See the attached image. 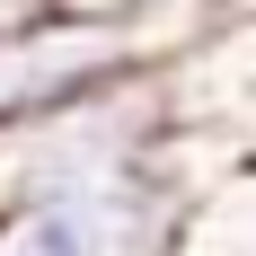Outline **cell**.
Masks as SVG:
<instances>
[{
    "label": "cell",
    "instance_id": "6da1fadb",
    "mask_svg": "<svg viewBox=\"0 0 256 256\" xmlns=\"http://www.w3.org/2000/svg\"><path fill=\"white\" fill-rule=\"evenodd\" d=\"M194 26H204V9H194ZM194 26H168V9H132V0L0 9V124L62 115L80 98H106V88L168 71L194 44Z\"/></svg>",
    "mask_w": 256,
    "mask_h": 256
},
{
    "label": "cell",
    "instance_id": "7a4b0ae2",
    "mask_svg": "<svg viewBox=\"0 0 256 256\" xmlns=\"http://www.w3.org/2000/svg\"><path fill=\"white\" fill-rule=\"evenodd\" d=\"M168 132V88L132 80V88H106V98H80L62 115H18L0 124V221H18L36 204H71V194H98V186H124L142 159L159 150Z\"/></svg>",
    "mask_w": 256,
    "mask_h": 256
},
{
    "label": "cell",
    "instance_id": "3957f363",
    "mask_svg": "<svg viewBox=\"0 0 256 256\" xmlns=\"http://www.w3.org/2000/svg\"><path fill=\"white\" fill-rule=\"evenodd\" d=\"M186 204H194V186H186V168L168 159V132H159V150L124 186H98V194L36 204L18 221H0V256H168Z\"/></svg>",
    "mask_w": 256,
    "mask_h": 256
}]
</instances>
